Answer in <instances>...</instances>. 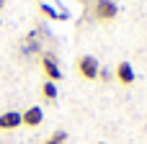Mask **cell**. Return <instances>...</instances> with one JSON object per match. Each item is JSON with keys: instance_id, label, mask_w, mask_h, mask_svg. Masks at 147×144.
<instances>
[{"instance_id": "6da1fadb", "label": "cell", "mask_w": 147, "mask_h": 144, "mask_svg": "<svg viewBox=\"0 0 147 144\" xmlns=\"http://www.w3.org/2000/svg\"><path fill=\"white\" fill-rule=\"evenodd\" d=\"M98 72H101V64L93 54H83L78 59V75L83 80H98Z\"/></svg>"}, {"instance_id": "7a4b0ae2", "label": "cell", "mask_w": 147, "mask_h": 144, "mask_svg": "<svg viewBox=\"0 0 147 144\" xmlns=\"http://www.w3.org/2000/svg\"><path fill=\"white\" fill-rule=\"evenodd\" d=\"M41 70H44V80H52V82H59L62 80V70H59V62L52 52H44L41 54Z\"/></svg>"}, {"instance_id": "3957f363", "label": "cell", "mask_w": 147, "mask_h": 144, "mask_svg": "<svg viewBox=\"0 0 147 144\" xmlns=\"http://www.w3.org/2000/svg\"><path fill=\"white\" fill-rule=\"evenodd\" d=\"M119 13V5L114 0H98L96 3V18L98 21H114Z\"/></svg>"}, {"instance_id": "277c9868", "label": "cell", "mask_w": 147, "mask_h": 144, "mask_svg": "<svg viewBox=\"0 0 147 144\" xmlns=\"http://www.w3.org/2000/svg\"><path fill=\"white\" fill-rule=\"evenodd\" d=\"M41 121H44V111H41L39 106H31V108H26V111L21 113V126L36 129V126H39Z\"/></svg>"}, {"instance_id": "5b68a950", "label": "cell", "mask_w": 147, "mask_h": 144, "mask_svg": "<svg viewBox=\"0 0 147 144\" xmlns=\"http://www.w3.org/2000/svg\"><path fill=\"white\" fill-rule=\"evenodd\" d=\"M21 126V113L18 111H5V113H0V129L3 131H13V129H18Z\"/></svg>"}, {"instance_id": "8992f818", "label": "cell", "mask_w": 147, "mask_h": 144, "mask_svg": "<svg viewBox=\"0 0 147 144\" xmlns=\"http://www.w3.org/2000/svg\"><path fill=\"white\" fill-rule=\"evenodd\" d=\"M116 80H119L121 85H132V82H134V67H132L129 62H119V64H116Z\"/></svg>"}, {"instance_id": "52a82bcc", "label": "cell", "mask_w": 147, "mask_h": 144, "mask_svg": "<svg viewBox=\"0 0 147 144\" xmlns=\"http://www.w3.org/2000/svg\"><path fill=\"white\" fill-rule=\"evenodd\" d=\"M57 95H59V90H57V82H52V80H44V85H41V98H44V100H57Z\"/></svg>"}, {"instance_id": "ba28073f", "label": "cell", "mask_w": 147, "mask_h": 144, "mask_svg": "<svg viewBox=\"0 0 147 144\" xmlns=\"http://www.w3.org/2000/svg\"><path fill=\"white\" fill-rule=\"evenodd\" d=\"M65 142H67V134H65V131H54L52 139H47L44 144H65Z\"/></svg>"}, {"instance_id": "9c48e42d", "label": "cell", "mask_w": 147, "mask_h": 144, "mask_svg": "<svg viewBox=\"0 0 147 144\" xmlns=\"http://www.w3.org/2000/svg\"><path fill=\"white\" fill-rule=\"evenodd\" d=\"M41 13H47L49 18H57V15H59V13H54V10H52V5H47V3H41Z\"/></svg>"}, {"instance_id": "30bf717a", "label": "cell", "mask_w": 147, "mask_h": 144, "mask_svg": "<svg viewBox=\"0 0 147 144\" xmlns=\"http://www.w3.org/2000/svg\"><path fill=\"white\" fill-rule=\"evenodd\" d=\"M3 8H5V0H0V10H3Z\"/></svg>"}, {"instance_id": "8fae6325", "label": "cell", "mask_w": 147, "mask_h": 144, "mask_svg": "<svg viewBox=\"0 0 147 144\" xmlns=\"http://www.w3.org/2000/svg\"><path fill=\"white\" fill-rule=\"evenodd\" d=\"M98 144H103V142H98Z\"/></svg>"}, {"instance_id": "7c38bea8", "label": "cell", "mask_w": 147, "mask_h": 144, "mask_svg": "<svg viewBox=\"0 0 147 144\" xmlns=\"http://www.w3.org/2000/svg\"><path fill=\"white\" fill-rule=\"evenodd\" d=\"M41 3H44V0H41Z\"/></svg>"}]
</instances>
